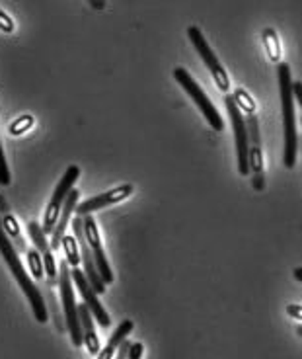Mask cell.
<instances>
[{"mask_svg":"<svg viewBox=\"0 0 302 359\" xmlns=\"http://www.w3.org/2000/svg\"><path fill=\"white\" fill-rule=\"evenodd\" d=\"M0 254H2L4 262L8 264L10 271L14 273V278H16V281L20 283L24 295L27 297V301H29V305H32V313L36 314V320L37 323L45 324L47 323V318H49L47 305H45V297H41L39 287H37L36 283L32 281V278L26 273V269H24L22 262H20L18 252H16L14 244H12V241L8 238V234L4 233V229H2V221H0Z\"/></svg>","mask_w":302,"mask_h":359,"instance_id":"cell-1","label":"cell"},{"mask_svg":"<svg viewBox=\"0 0 302 359\" xmlns=\"http://www.w3.org/2000/svg\"><path fill=\"white\" fill-rule=\"evenodd\" d=\"M279 76V92H281V109H283V126H284V153L283 162L287 168H294L296 164V121H294V96H293V79L291 69L287 63H279L277 67Z\"/></svg>","mask_w":302,"mask_h":359,"instance_id":"cell-2","label":"cell"},{"mask_svg":"<svg viewBox=\"0 0 302 359\" xmlns=\"http://www.w3.org/2000/svg\"><path fill=\"white\" fill-rule=\"evenodd\" d=\"M72 278L71 268L67 260L59 264V287H61V301H62V313H64V320H67V330L71 334L72 346L81 348L84 344L82 338V324L81 316H78V306H76V299H74V291H72Z\"/></svg>","mask_w":302,"mask_h":359,"instance_id":"cell-3","label":"cell"},{"mask_svg":"<svg viewBox=\"0 0 302 359\" xmlns=\"http://www.w3.org/2000/svg\"><path fill=\"white\" fill-rule=\"evenodd\" d=\"M174 79L181 84V88L186 90L187 94H189V98L193 100L197 104V108L203 111V116L207 117V121H209V126L213 127L214 131H222V127H224V121H222V117L219 116V109L214 108L213 102L207 98V94L203 92V88L199 86L195 82V79H191V74L186 71V69H176L174 71Z\"/></svg>","mask_w":302,"mask_h":359,"instance_id":"cell-4","label":"cell"},{"mask_svg":"<svg viewBox=\"0 0 302 359\" xmlns=\"http://www.w3.org/2000/svg\"><path fill=\"white\" fill-rule=\"evenodd\" d=\"M78 178H81V168L78 166H69V170L62 174L61 182L57 184V188L53 191V198H51V201L47 203V209H45L43 226H41L45 234L53 233L55 224H57L59 217H61L62 203H64L67 196L71 194V189L74 188V184H76Z\"/></svg>","mask_w":302,"mask_h":359,"instance_id":"cell-5","label":"cell"},{"mask_svg":"<svg viewBox=\"0 0 302 359\" xmlns=\"http://www.w3.org/2000/svg\"><path fill=\"white\" fill-rule=\"evenodd\" d=\"M226 109L232 121V131H234V141H236V154H238V172L242 176L249 174V139L246 121L242 116L240 108L236 106V102L232 96H226Z\"/></svg>","mask_w":302,"mask_h":359,"instance_id":"cell-6","label":"cell"},{"mask_svg":"<svg viewBox=\"0 0 302 359\" xmlns=\"http://www.w3.org/2000/svg\"><path fill=\"white\" fill-rule=\"evenodd\" d=\"M187 37H189V41H191L193 47L197 49L199 57L203 59V63L207 65V69L211 71L214 82H217V86H219L222 92H226V90L231 88V79H228V74L224 71V67L219 63V59H217V55L213 53V49L207 43V39L203 37V32H201L199 27L189 26L187 27Z\"/></svg>","mask_w":302,"mask_h":359,"instance_id":"cell-7","label":"cell"},{"mask_svg":"<svg viewBox=\"0 0 302 359\" xmlns=\"http://www.w3.org/2000/svg\"><path fill=\"white\" fill-rule=\"evenodd\" d=\"M249 139V172L254 174L252 184L254 188L261 191L266 188V176H263V154H261V135H259V123L256 114H248L244 117Z\"/></svg>","mask_w":302,"mask_h":359,"instance_id":"cell-8","label":"cell"},{"mask_svg":"<svg viewBox=\"0 0 302 359\" xmlns=\"http://www.w3.org/2000/svg\"><path fill=\"white\" fill-rule=\"evenodd\" d=\"M72 233L76 236V243L81 246V260L84 264V276L90 281V285L94 287V291L102 295L106 293V283L99 278L98 269H96V262H94V254L90 248L88 241H86V234H84V223H82V217H74L72 219Z\"/></svg>","mask_w":302,"mask_h":359,"instance_id":"cell-9","label":"cell"},{"mask_svg":"<svg viewBox=\"0 0 302 359\" xmlns=\"http://www.w3.org/2000/svg\"><path fill=\"white\" fill-rule=\"evenodd\" d=\"M82 223H84V234H86V241H88L90 248H92V254H94V262H96V269H98L99 278H102V281L106 285L107 283H114V273H111V268H109L104 248H102V238H99L96 219L92 215H86L82 217Z\"/></svg>","mask_w":302,"mask_h":359,"instance_id":"cell-10","label":"cell"},{"mask_svg":"<svg viewBox=\"0 0 302 359\" xmlns=\"http://www.w3.org/2000/svg\"><path fill=\"white\" fill-rule=\"evenodd\" d=\"M71 278H72V283L78 287L81 295L84 297V305L88 306L92 316L98 320L99 326L107 328V326H109V314L106 313V309H104L102 303L98 301V297H96L98 293H96L94 287L90 285V281L86 279V276H84V271H82L81 268H71Z\"/></svg>","mask_w":302,"mask_h":359,"instance_id":"cell-11","label":"cell"},{"mask_svg":"<svg viewBox=\"0 0 302 359\" xmlns=\"http://www.w3.org/2000/svg\"><path fill=\"white\" fill-rule=\"evenodd\" d=\"M133 186L131 184H123V186H117V188H111L104 191V194H99L96 198H90L86 199L84 203L81 205H76V215L78 217H86L92 215L94 211H98V209H104L107 205H114V203H119V201H123L127 199L131 194H133Z\"/></svg>","mask_w":302,"mask_h":359,"instance_id":"cell-12","label":"cell"},{"mask_svg":"<svg viewBox=\"0 0 302 359\" xmlns=\"http://www.w3.org/2000/svg\"><path fill=\"white\" fill-rule=\"evenodd\" d=\"M27 233L32 236V241L36 244V248L41 254V260H43V268L47 269V278H49V285H53L55 281H59L57 279V262H55L53 256V248H51V244H47V238H45L43 229H41V224L36 223V221H32V223L27 224Z\"/></svg>","mask_w":302,"mask_h":359,"instance_id":"cell-13","label":"cell"},{"mask_svg":"<svg viewBox=\"0 0 302 359\" xmlns=\"http://www.w3.org/2000/svg\"><path fill=\"white\" fill-rule=\"evenodd\" d=\"M78 189L72 188L71 194L67 196V199H64V203H62V211H61V217H59V221H57V224H55L53 229V236H51V248L53 250H57L59 246H61L62 243V236H64V231H67V224H69V219H71L72 211L76 209V201H78Z\"/></svg>","mask_w":302,"mask_h":359,"instance_id":"cell-14","label":"cell"},{"mask_svg":"<svg viewBox=\"0 0 302 359\" xmlns=\"http://www.w3.org/2000/svg\"><path fill=\"white\" fill-rule=\"evenodd\" d=\"M78 316H81V324H82V338H84V344L92 355H98L99 353V340L98 334L94 330V318H92V313L90 309L84 303L78 306Z\"/></svg>","mask_w":302,"mask_h":359,"instance_id":"cell-15","label":"cell"},{"mask_svg":"<svg viewBox=\"0 0 302 359\" xmlns=\"http://www.w3.org/2000/svg\"><path fill=\"white\" fill-rule=\"evenodd\" d=\"M135 324L131 320H123V323L119 324L116 328V332L111 334V338L107 341V346L104 350H99L98 359H114L116 358L117 350H119V346L127 340V336L133 332Z\"/></svg>","mask_w":302,"mask_h":359,"instance_id":"cell-16","label":"cell"},{"mask_svg":"<svg viewBox=\"0 0 302 359\" xmlns=\"http://www.w3.org/2000/svg\"><path fill=\"white\" fill-rule=\"evenodd\" d=\"M61 246L64 248V256H67L69 268H78V264H81V252H78L76 236L74 234H64Z\"/></svg>","mask_w":302,"mask_h":359,"instance_id":"cell-17","label":"cell"},{"mask_svg":"<svg viewBox=\"0 0 302 359\" xmlns=\"http://www.w3.org/2000/svg\"><path fill=\"white\" fill-rule=\"evenodd\" d=\"M263 39H266V47H267V53H269V57H271L273 61H279V59H281V47H279L277 34L271 29V27H267L266 29Z\"/></svg>","mask_w":302,"mask_h":359,"instance_id":"cell-18","label":"cell"},{"mask_svg":"<svg viewBox=\"0 0 302 359\" xmlns=\"http://www.w3.org/2000/svg\"><path fill=\"white\" fill-rule=\"evenodd\" d=\"M27 262H29V268H32V273H34V278L37 281H41L43 279V260H41V254L39 250H32V248H27Z\"/></svg>","mask_w":302,"mask_h":359,"instance_id":"cell-19","label":"cell"},{"mask_svg":"<svg viewBox=\"0 0 302 359\" xmlns=\"http://www.w3.org/2000/svg\"><path fill=\"white\" fill-rule=\"evenodd\" d=\"M234 102H236V106L240 109H246V114H254V109H256V104H254V100L249 98L248 94H246V90L238 88L234 92Z\"/></svg>","mask_w":302,"mask_h":359,"instance_id":"cell-20","label":"cell"},{"mask_svg":"<svg viewBox=\"0 0 302 359\" xmlns=\"http://www.w3.org/2000/svg\"><path fill=\"white\" fill-rule=\"evenodd\" d=\"M32 126H34V117L32 116L18 117V119H16L12 126H10V135L26 133V131H29V129H32Z\"/></svg>","mask_w":302,"mask_h":359,"instance_id":"cell-21","label":"cell"},{"mask_svg":"<svg viewBox=\"0 0 302 359\" xmlns=\"http://www.w3.org/2000/svg\"><path fill=\"white\" fill-rule=\"evenodd\" d=\"M2 229H4V233L8 234L12 241H16V238H22L20 236V226L16 223V219L12 215H6L2 219Z\"/></svg>","mask_w":302,"mask_h":359,"instance_id":"cell-22","label":"cell"},{"mask_svg":"<svg viewBox=\"0 0 302 359\" xmlns=\"http://www.w3.org/2000/svg\"><path fill=\"white\" fill-rule=\"evenodd\" d=\"M10 184V170L6 158H4V151H2V144H0V186H8Z\"/></svg>","mask_w":302,"mask_h":359,"instance_id":"cell-23","label":"cell"},{"mask_svg":"<svg viewBox=\"0 0 302 359\" xmlns=\"http://www.w3.org/2000/svg\"><path fill=\"white\" fill-rule=\"evenodd\" d=\"M14 27H16L14 20L10 18L4 10H0V32H4V34H12V32H14Z\"/></svg>","mask_w":302,"mask_h":359,"instance_id":"cell-24","label":"cell"},{"mask_svg":"<svg viewBox=\"0 0 302 359\" xmlns=\"http://www.w3.org/2000/svg\"><path fill=\"white\" fill-rule=\"evenodd\" d=\"M142 351H144V346H142L141 341H135V344H131V348H129L127 359H141Z\"/></svg>","mask_w":302,"mask_h":359,"instance_id":"cell-25","label":"cell"},{"mask_svg":"<svg viewBox=\"0 0 302 359\" xmlns=\"http://www.w3.org/2000/svg\"><path fill=\"white\" fill-rule=\"evenodd\" d=\"M287 313L291 314L293 318H298V320H302V306L301 305H289L287 306Z\"/></svg>","mask_w":302,"mask_h":359,"instance_id":"cell-26","label":"cell"},{"mask_svg":"<svg viewBox=\"0 0 302 359\" xmlns=\"http://www.w3.org/2000/svg\"><path fill=\"white\" fill-rule=\"evenodd\" d=\"M293 96H296L302 108V82H293Z\"/></svg>","mask_w":302,"mask_h":359,"instance_id":"cell-27","label":"cell"},{"mask_svg":"<svg viewBox=\"0 0 302 359\" xmlns=\"http://www.w3.org/2000/svg\"><path fill=\"white\" fill-rule=\"evenodd\" d=\"M294 278H296V281H301L302 283V268L294 269Z\"/></svg>","mask_w":302,"mask_h":359,"instance_id":"cell-28","label":"cell"},{"mask_svg":"<svg viewBox=\"0 0 302 359\" xmlns=\"http://www.w3.org/2000/svg\"><path fill=\"white\" fill-rule=\"evenodd\" d=\"M90 4H92V8H104L106 6L104 2H90Z\"/></svg>","mask_w":302,"mask_h":359,"instance_id":"cell-29","label":"cell"}]
</instances>
